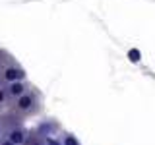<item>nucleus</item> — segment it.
<instances>
[{
    "label": "nucleus",
    "instance_id": "1",
    "mask_svg": "<svg viewBox=\"0 0 155 145\" xmlns=\"http://www.w3.org/2000/svg\"><path fill=\"white\" fill-rule=\"evenodd\" d=\"M23 77H25V72L21 70V68H6L4 70V79L10 81V83H14V81H21Z\"/></svg>",
    "mask_w": 155,
    "mask_h": 145
},
{
    "label": "nucleus",
    "instance_id": "2",
    "mask_svg": "<svg viewBox=\"0 0 155 145\" xmlns=\"http://www.w3.org/2000/svg\"><path fill=\"white\" fill-rule=\"evenodd\" d=\"M8 93L12 95V97H21V95H25V87H23V83L21 81H14V83H10V87H8Z\"/></svg>",
    "mask_w": 155,
    "mask_h": 145
},
{
    "label": "nucleus",
    "instance_id": "3",
    "mask_svg": "<svg viewBox=\"0 0 155 145\" xmlns=\"http://www.w3.org/2000/svg\"><path fill=\"white\" fill-rule=\"evenodd\" d=\"M31 105H33V97L31 95H21V97H19V99H18V108L19 110H29V108H31Z\"/></svg>",
    "mask_w": 155,
    "mask_h": 145
},
{
    "label": "nucleus",
    "instance_id": "4",
    "mask_svg": "<svg viewBox=\"0 0 155 145\" xmlns=\"http://www.w3.org/2000/svg\"><path fill=\"white\" fill-rule=\"evenodd\" d=\"M10 141H12L14 145H19V143H23L25 141V135H23V132L21 130H12V132H10Z\"/></svg>",
    "mask_w": 155,
    "mask_h": 145
},
{
    "label": "nucleus",
    "instance_id": "5",
    "mask_svg": "<svg viewBox=\"0 0 155 145\" xmlns=\"http://www.w3.org/2000/svg\"><path fill=\"white\" fill-rule=\"evenodd\" d=\"M128 56H130V60H132V62H138L140 60V50H138V48H132V50L128 52Z\"/></svg>",
    "mask_w": 155,
    "mask_h": 145
},
{
    "label": "nucleus",
    "instance_id": "6",
    "mask_svg": "<svg viewBox=\"0 0 155 145\" xmlns=\"http://www.w3.org/2000/svg\"><path fill=\"white\" fill-rule=\"evenodd\" d=\"M64 145H80V143H78V139L74 137V135H66V137H64Z\"/></svg>",
    "mask_w": 155,
    "mask_h": 145
},
{
    "label": "nucleus",
    "instance_id": "7",
    "mask_svg": "<svg viewBox=\"0 0 155 145\" xmlns=\"http://www.w3.org/2000/svg\"><path fill=\"white\" fill-rule=\"evenodd\" d=\"M4 101H6V91H4V89H0V105H2Z\"/></svg>",
    "mask_w": 155,
    "mask_h": 145
},
{
    "label": "nucleus",
    "instance_id": "8",
    "mask_svg": "<svg viewBox=\"0 0 155 145\" xmlns=\"http://www.w3.org/2000/svg\"><path fill=\"white\" fill-rule=\"evenodd\" d=\"M47 145H60V143L54 141V139H47Z\"/></svg>",
    "mask_w": 155,
    "mask_h": 145
},
{
    "label": "nucleus",
    "instance_id": "9",
    "mask_svg": "<svg viewBox=\"0 0 155 145\" xmlns=\"http://www.w3.org/2000/svg\"><path fill=\"white\" fill-rule=\"evenodd\" d=\"M2 145H14V143H12V141H10V139H8V141H4Z\"/></svg>",
    "mask_w": 155,
    "mask_h": 145
},
{
    "label": "nucleus",
    "instance_id": "10",
    "mask_svg": "<svg viewBox=\"0 0 155 145\" xmlns=\"http://www.w3.org/2000/svg\"><path fill=\"white\" fill-rule=\"evenodd\" d=\"M33 145H41V143H37V141H35V143H33Z\"/></svg>",
    "mask_w": 155,
    "mask_h": 145
}]
</instances>
